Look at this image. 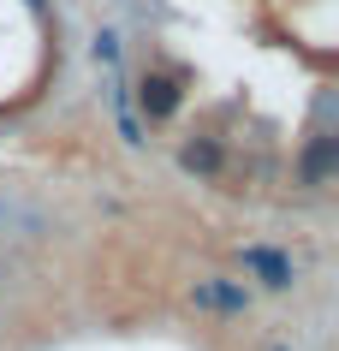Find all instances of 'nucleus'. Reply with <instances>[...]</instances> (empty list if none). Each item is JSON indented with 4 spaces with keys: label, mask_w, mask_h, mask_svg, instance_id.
I'll return each instance as SVG.
<instances>
[{
    "label": "nucleus",
    "mask_w": 339,
    "mask_h": 351,
    "mask_svg": "<svg viewBox=\"0 0 339 351\" xmlns=\"http://www.w3.org/2000/svg\"><path fill=\"white\" fill-rule=\"evenodd\" d=\"M244 268L262 280V286H274V292H286V286H292V256L268 250V244H244Z\"/></svg>",
    "instance_id": "2"
},
{
    "label": "nucleus",
    "mask_w": 339,
    "mask_h": 351,
    "mask_svg": "<svg viewBox=\"0 0 339 351\" xmlns=\"http://www.w3.org/2000/svg\"><path fill=\"white\" fill-rule=\"evenodd\" d=\"M179 167H185V173H203V179H214V173H221V143L190 137V143L179 149Z\"/></svg>",
    "instance_id": "5"
},
{
    "label": "nucleus",
    "mask_w": 339,
    "mask_h": 351,
    "mask_svg": "<svg viewBox=\"0 0 339 351\" xmlns=\"http://www.w3.org/2000/svg\"><path fill=\"white\" fill-rule=\"evenodd\" d=\"M137 101H143V113H149V119H173V113H179V84H173V77H161V72H149L143 84H137Z\"/></svg>",
    "instance_id": "3"
},
{
    "label": "nucleus",
    "mask_w": 339,
    "mask_h": 351,
    "mask_svg": "<svg viewBox=\"0 0 339 351\" xmlns=\"http://www.w3.org/2000/svg\"><path fill=\"white\" fill-rule=\"evenodd\" d=\"M190 298H197V310H221V315H244L250 310V292L238 280H197Z\"/></svg>",
    "instance_id": "1"
},
{
    "label": "nucleus",
    "mask_w": 339,
    "mask_h": 351,
    "mask_svg": "<svg viewBox=\"0 0 339 351\" xmlns=\"http://www.w3.org/2000/svg\"><path fill=\"white\" fill-rule=\"evenodd\" d=\"M334 161H339V137H316L310 155H303V185H327Z\"/></svg>",
    "instance_id": "4"
},
{
    "label": "nucleus",
    "mask_w": 339,
    "mask_h": 351,
    "mask_svg": "<svg viewBox=\"0 0 339 351\" xmlns=\"http://www.w3.org/2000/svg\"><path fill=\"white\" fill-rule=\"evenodd\" d=\"M113 108H119V131H125V143H143V125L131 119V101H125V95H113Z\"/></svg>",
    "instance_id": "6"
}]
</instances>
